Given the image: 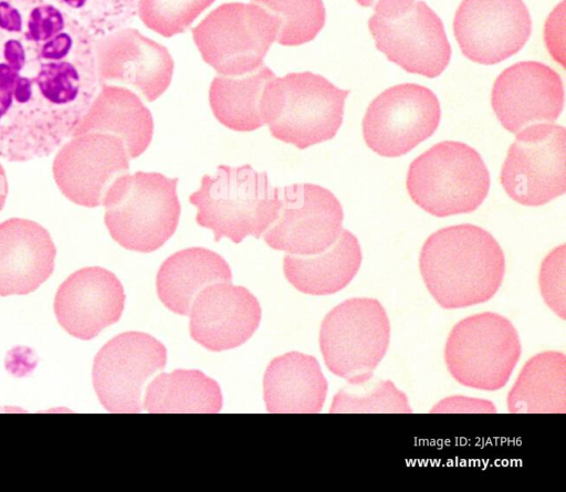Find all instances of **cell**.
I'll return each mask as SVG.
<instances>
[{"label": "cell", "mask_w": 566, "mask_h": 492, "mask_svg": "<svg viewBox=\"0 0 566 492\" xmlns=\"http://www.w3.org/2000/svg\"><path fill=\"white\" fill-rule=\"evenodd\" d=\"M96 40L46 0H0V158L48 157L99 90Z\"/></svg>", "instance_id": "cell-1"}, {"label": "cell", "mask_w": 566, "mask_h": 492, "mask_svg": "<svg viewBox=\"0 0 566 492\" xmlns=\"http://www.w3.org/2000/svg\"><path fill=\"white\" fill-rule=\"evenodd\" d=\"M422 280L446 310L468 307L492 299L500 289L505 257L485 229L455 224L437 230L419 254Z\"/></svg>", "instance_id": "cell-2"}, {"label": "cell", "mask_w": 566, "mask_h": 492, "mask_svg": "<svg viewBox=\"0 0 566 492\" xmlns=\"http://www.w3.org/2000/svg\"><path fill=\"white\" fill-rule=\"evenodd\" d=\"M281 189L249 164L219 165L213 176H202L189 202L197 207V223L212 230L214 241L226 237L240 243L248 235L259 239L276 221Z\"/></svg>", "instance_id": "cell-3"}, {"label": "cell", "mask_w": 566, "mask_h": 492, "mask_svg": "<svg viewBox=\"0 0 566 492\" xmlns=\"http://www.w3.org/2000/svg\"><path fill=\"white\" fill-rule=\"evenodd\" d=\"M178 178L160 172L137 171L117 178L103 205L104 222L120 247L149 253L161 248L175 233L181 206Z\"/></svg>", "instance_id": "cell-4"}, {"label": "cell", "mask_w": 566, "mask_h": 492, "mask_svg": "<svg viewBox=\"0 0 566 492\" xmlns=\"http://www.w3.org/2000/svg\"><path fill=\"white\" fill-rule=\"evenodd\" d=\"M348 94L310 71L275 76L263 93L264 123L274 138L305 149L335 137Z\"/></svg>", "instance_id": "cell-5"}, {"label": "cell", "mask_w": 566, "mask_h": 492, "mask_svg": "<svg viewBox=\"0 0 566 492\" xmlns=\"http://www.w3.org/2000/svg\"><path fill=\"white\" fill-rule=\"evenodd\" d=\"M490 182L486 165L473 147L444 140L411 161L406 186L418 207L441 218L476 210Z\"/></svg>", "instance_id": "cell-6"}, {"label": "cell", "mask_w": 566, "mask_h": 492, "mask_svg": "<svg viewBox=\"0 0 566 492\" xmlns=\"http://www.w3.org/2000/svg\"><path fill=\"white\" fill-rule=\"evenodd\" d=\"M368 29L377 50L409 73L433 78L450 62L443 23L421 0H377Z\"/></svg>", "instance_id": "cell-7"}, {"label": "cell", "mask_w": 566, "mask_h": 492, "mask_svg": "<svg viewBox=\"0 0 566 492\" xmlns=\"http://www.w3.org/2000/svg\"><path fill=\"white\" fill-rule=\"evenodd\" d=\"M522 353L518 334L506 317L484 312L458 322L444 347L450 375L461 385L494 391L509 381Z\"/></svg>", "instance_id": "cell-8"}, {"label": "cell", "mask_w": 566, "mask_h": 492, "mask_svg": "<svg viewBox=\"0 0 566 492\" xmlns=\"http://www.w3.org/2000/svg\"><path fill=\"white\" fill-rule=\"evenodd\" d=\"M390 323L376 299L354 297L324 317L319 348L326 367L347 383L369 379L387 353Z\"/></svg>", "instance_id": "cell-9"}, {"label": "cell", "mask_w": 566, "mask_h": 492, "mask_svg": "<svg viewBox=\"0 0 566 492\" xmlns=\"http://www.w3.org/2000/svg\"><path fill=\"white\" fill-rule=\"evenodd\" d=\"M279 25L259 4L229 2L212 10L191 32L207 64L220 75L240 76L263 65Z\"/></svg>", "instance_id": "cell-10"}, {"label": "cell", "mask_w": 566, "mask_h": 492, "mask_svg": "<svg viewBox=\"0 0 566 492\" xmlns=\"http://www.w3.org/2000/svg\"><path fill=\"white\" fill-rule=\"evenodd\" d=\"M500 181L522 206L538 207L566 191V129L556 124L524 127L511 144Z\"/></svg>", "instance_id": "cell-11"}, {"label": "cell", "mask_w": 566, "mask_h": 492, "mask_svg": "<svg viewBox=\"0 0 566 492\" xmlns=\"http://www.w3.org/2000/svg\"><path fill=\"white\" fill-rule=\"evenodd\" d=\"M166 362V347L147 333L125 332L113 337L93 363L92 380L99 402L109 412H142L145 386Z\"/></svg>", "instance_id": "cell-12"}, {"label": "cell", "mask_w": 566, "mask_h": 492, "mask_svg": "<svg viewBox=\"0 0 566 492\" xmlns=\"http://www.w3.org/2000/svg\"><path fill=\"white\" fill-rule=\"evenodd\" d=\"M440 118V103L430 88L402 83L371 101L363 118V136L374 153L399 157L432 136Z\"/></svg>", "instance_id": "cell-13"}, {"label": "cell", "mask_w": 566, "mask_h": 492, "mask_svg": "<svg viewBox=\"0 0 566 492\" xmlns=\"http://www.w3.org/2000/svg\"><path fill=\"white\" fill-rule=\"evenodd\" d=\"M343 220V207L332 191L314 184H293L281 189L279 217L263 239L274 250L314 255L334 244Z\"/></svg>", "instance_id": "cell-14"}, {"label": "cell", "mask_w": 566, "mask_h": 492, "mask_svg": "<svg viewBox=\"0 0 566 492\" xmlns=\"http://www.w3.org/2000/svg\"><path fill=\"white\" fill-rule=\"evenodd\" d=\"M128 170L129 156L123 139L97 132L72 136L60 147L52 164L60 191L86 208L102 206L109 187Z\"/></svg>", "instance_id": "cell-15"}, {"label": "cell", "mask_w": 566, "mask_h": 492, "mask_svg": "<svg viewBox=\"0 0 566 492\" xmlns=\"http://www.w3.org/2000/svg\"><path fill=\"white\" fill-rule=\"evenodd\" d=\"M453 32L465 57L492 65L525 45L532 33V19L523 0H462Z\"/></svg>", "instance_id": "cell-16"}, {"label": "cell", "mask_w": 566, "mask_h": 492, "mask_svg": "<svg viewBox=\"0 0 566 492\" xmlns=\"http://www.w3.org/2000/svg\"><path fill=\"white\" fill-rule=\"evenodd\" d=\"M491 105L501 125L511 133L533 123L554 122L564 107L563 81L542 62L515 63L496 77Z\"/></svg>", "instance_id": "cell-17"}, {"label": "cell", "mask_w": 566, "mask_h": 492, "mask_svg": "<svg viewBox=\"0 0 566 492\" xmlns=\"http://www.w3.org/2000/svg\"><path fill=\"white\" fill-rule=\"evenodd\" d=\"M95 46L99 86L119 82L154 102L170 85L174 60L169 51L136 29L124 28L97 40Z\"/></svg>", "instance_id": "cell-18"}, {"label": "cell", "mask_w": 566, "mask_h": 492, "mask_svg": "<svg viewBox=\"0 0 566 492\" xmlns=\"http://www.w3.org/2000/svg\"><path fill=\"white\" fill-rule=\"evenodd\" d=\"M125 299L124 287L113 272L86 266L73 272L59 286L54 313L70 335L88 341L119 321Z\"/></svg>", "instance_id": "cell-19"}, {"label": "cell", "mask_w": 566, "mask_h": 492, "mask_svg": "<svg viewBox=\"0 0 566 492\" xmlns=\"http://www.w3.org/2000/svg\"><path fill=\"white\" fill-rule=\"evenodd\" d=\"M189 315L191 338L208 350L222 352L253 335L261 321V306L247 287L217 282L197 294Z\"/></svg>", "instance_id": "cell-20"}, {"label": "cell", "mask_w": 566, "mask_h": 492, "mask_svg": "<svg viewBox=\"0 0 566 492\" xmlns=\"http://www.w3.org/2000/svg\"><path fill=\"white\" fill-rule=\"evenodd\" d=\"M56 248L40 223L10 218L0 223V296L34 292L54 270Z\"/></svg>", "instance_id": "cell-21"}, {"label": "cell", "mask_w": 566, "mask_h": 492, "mask_svg": "<svg viewBox=\"0 0 566 492\" xmlns=\"http://www.w3.org/2000/svg\"><path fill=\"white\" fill-rule=\"evenodd\" d=\"M327 388L318 360L300 352L273 358L263 377L265 407L273 414L319 412Z\"/></svg>", "instance_id": "cell-22"}, {"label": "cell", "mask_w": 566, "mask_h": 492, "mask_svg": "<svg viewBox=\"0 0 566 492\" xmlns=\"http://www.w3.org/2000/svg\"><path fill=\"white\" fill-rule=\"evenodd\" d=\"M99 87L72 136L93 132L115 135L123 139L129 158H137L148 148L153 138L154 119L150 111L130 90L105 85Z\"/></svg>", "instance_id": "cell-23"}, {"label": "cell", "mask_w": 566, "mask_h": 492, "mask_svg": "<svg viewBox=\"0 0 566 492\" xmlns=\"http://www.w3.org/2000/svg\"><path fill=\"white\" fill-rule=\"evenodd\" d=\"M231 280V269L220 254L207 248L192 247L175 252L161 263L156 290L169 311L189 315L191 304L202 289Z\"/></svg>", "instance_id": "cell-24"}, {"label": "cell", "mask_w": 566, "mask_h": 492, "mask_svg": "<svg viewBox=\"0 0 566 492\" xmlns=\"http://www.w3.org/2000/svg\"><path fill=\"white\" fill-rule=\"evenodd\" d=\"M361 260L357 238L343 229L334 244L322 253L304 257L285 254L283 272L297 291L311 295H329L350 283Z\"/></svg>", "instance_id": "cell-25"}, {"label": "cell", "mask_w": 566, "mask_h": 492, "mask_svg": "<svg viewBox=\"0 0 566 492\" xmlns=\"http://www.w3.org/2000/svg\"><path fill=\"white\" fill-rule=\"evenodd\" d=\"M511 414L566 412V357L546 350L531 357L507 394Z\"/></svg>", "instance_id": "cell-26"}, {"label": "cell", "mask_w": 566, "mask_h": 492, "mask_svg": "<svg viewBox=\"0 0 566 492\" xmlns=\"http://www.w3.org/2000/svg\"><path fill=\"white\" fill-rule=\"evenodd\" d=\"M275 77L264 64L256 71L240 75L213 77L209 104L214 117L227 128L252 132L262 127V100L266 84Z\"/></svg>", "instance_id": "cell-27"}, {"label": "cell", "mask_w": 566, "mask_h": 492, "mask_svg": "<svg viewBox=\"0 0 566 492\" xmlns=\"http://www.w3.org/2000/svg\"><path fill=\"white\" fill-rule=\"evenodd\" d=\"M144 407L151 414H216L222 408V392L205 373L176 369L159 374L148 384Z\"/></svg>", "instance_id": "cell-28"}, {"label": "cell", "mask_w": 566, "mask_h": 492, "mask_svg": "<svg viewBox=\"0 0 566 492\" xmlns=\"http://www.w3.org/2000/svg\"><path fill=\"white\" fill-rule=\"evenodd\" d=\"M333 414L392 412L411 414L407 395L391 380L374 378L359 383H347L333 398Z\"/></svg>", "instance_id": "cell-29"}, {"label": "cell", "mask_w": 566, "mask_h": 492, "mask_svg": "<svg viewBox=\"0 0 566 492\" xmlns=\"http://www.w3.org/2000/svg\"><path fill=\"white\" fill-rule=\"evenodd\" d=\"M279 20L276 41L296 46L315 39L325 24L323 0H250Z\"/></svg>", "instance_id": "cell-30"}, {"label": "cell", "mask_w": 566, "mask_h": 492, "mask_svg": "<svg viewBox=\"0 0 566 492\" xmlns=\"http://www.w3.org/2000/svg\"><path fill=\"white\" fill-rule=\"evenodd\" d=\"M80 22L97 41L130 24L138 0H46Z\"/></svg>", "instance_id": "cell-31"}, {"label": "cell", "mask_w": 566, "mask_h": 492, "mask_svg": "<svg viewBox=\"0 0 566 492\" xmlns=\"http://www.w3.org/2000/svg\"><path fill=\"white\" fill-rule=\"evenodd\" d=\"M214 0H138L142 22L156 33L170 38L185 32Z\"/></svg>", "instance_id": "cell-32"}, {"label": "cell", "mask_w": 566, "mask_h": 492, "mask_svg": "<svg viewBox=\"0 0 566 492\" xmlns=\"http://www.w3.org/2000/svg\"><path fill=\"white\" fill-rule=\"evenodd\" d=\"M539 286L546 304L565 320V244L555 248L543 260Z\"/></svg>", "instance_id": "cell-33"}, {"label": "cell", "mask_w": 566, "mask_h": 492, "mask_svg": "<svg viewBox=\"0 0 566 492\" xmlns=\"http://www.w3.org/2000/svg\"><path fill=\"white\" fill-rule=\"evenodd\" d=\"M8 190H9V187H8L7 175H6L4 168L0 164V211L4 207L6 199L8 196Z\"/></svg>", "instance_id": "cell-34"}, {"label": "cell", "mask_w": 566, "mask_h": 492, "mask_svg": "<svg viewBox=\"0 0 566 492\" xmlns=\"http://www.w3.org/2000/svg\"><path fill=\"white\" fill-rule=\"evenodd\" d=\"M356 2L363 7H371L377 2V0H356Z\"/></svg>", "instance_id": "cell-35"}]
</instances>
